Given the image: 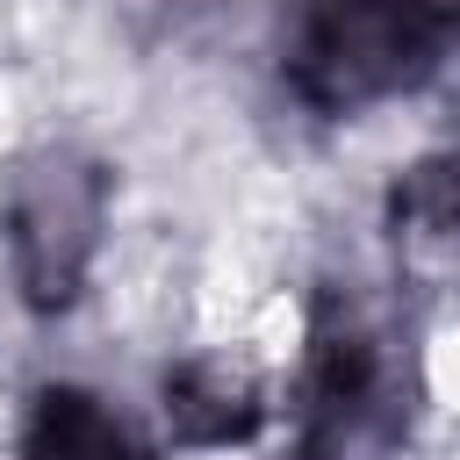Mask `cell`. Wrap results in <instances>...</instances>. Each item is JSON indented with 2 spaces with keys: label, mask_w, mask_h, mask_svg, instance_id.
I'll use <instances>...</instances> for the list:
<instances>
[{
  "label": "cell",
  "mask_w": 460,
  "mask_h": 460,
  "mask_svg": "<svg viewBox=\"0 0 460 460\" xmlns=\"http://www.w3.org/2000/svg\"><path fill=\"white\" fill-rule=\"evenodd\" d=\"M460 0H295L280 72L316 115H367L438 72Z\"/></svg>",
  "instance_id": "6da1fadb"
},
{
  "label": "cell",
  "mask_w": 460,
  "mask_h": 460,
  "mask_svg": "<svg viewBox=\"0 0 460 460\" xmlns=\"http://www.w3.org/2000/svg\"><path fill=\"white\" fill-rule=\"evenodd\" d=\"M402 417H410V367L395 352L388 316L352 288H323L309 302L295 453L302 460H381L402 438Z\"/></svg>",
  "instance_id": "7a4b0ae2"
},
{
  "label": "cell",
  "mask_w": 460,
  "mask_h": 460,
  "mask_svg": "<svg viewBox=\"0 0 460 460\" xmlns=\"http://www.w3.org/2000/svg\"><path fill=\"white\" fill-rule=\"evenodd\" d=\"M101 223H108V172L86 151L43 144L7 172L0 244H7L14 288L36 316H65L79 302L93 252H101Z\"/></svg>",
  "instance_id": "3957f363"
},
{
  "label": "cell",
  "mask_w": 460,
  "mask_h": 460,
  "mask_svg": "<svg viewBox=\"0 0 460 460\" xmlns=\"http://www.w3.org/2000/svg\"><path fill=\"white\" fill-rule=\"evenodd\" d=\"M158 402H165V424L180 446H252L273 410L266 381L230 352H187L180 367H165Z\"/></svg>",
  "instance_id": "277c9868"
},
{
  "label": "cell",
  "mask_w": 460,
  "mask_h": 460,
  "mask_svg": "<svg viewBox=\"0 0 460 460\" xmlns=\"http://www.w3.org/2000/svg\"><path fill=\"white\" fill-rule=\"evenodd\" d=\"M22 460H158L101 395L86 388H43L22 431Z\"/></svg>",
  "instance_id": "5b68a950"
},
{
  "label": "cell",
  "mask_w": 460,
  "mask_h": 460,
  "mask_svg": "<svg viewBox=\"0 0 460 460\" xmlns=\"http://www.w3.org/2000/svg\"><path fill=\"white\" fill-rule=\"evenodd\" d=\"M388 223L410 244H438L460 252V151L453 158H424L388 187Z\"/></svg>",
  "instance_id": "8992f818"
}]
</instances>
